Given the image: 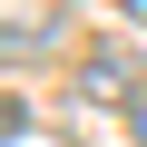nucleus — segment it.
Returning a JSON list of instances; mask_svg holds the SVG:
<instances>
[{"label":"nucleus","instance_id":"obj_1","mask_svg":"<svg viewBox=\"0 0 147 147\" xmlns=\"http://www.w3.org/2000/svg\"><path fill=\"white\" fill-rule=\"evenodd\" d=\"M79 88H88V98H137V69H127L118 49H98V59L79 69Z\"/></svg>","mask_w":147,"mask_h":147},{"label":"nucleus","instance_id":"obj_3","mask_svg":"<svg viewBox=\"0 0 147 147\" xmlns=\"http://www.w3.org/2000/svg\"><path fill=\"white\" fill-rule=\"evenodd\" d=\"M127 108H137V137H147V88H137V98H127Z\"/></svg>","mask_w":147,"mask_h":147},{"label":"nucleus","instance_id":"obj_2","mask_svg":"<svg viewBox=\"0 0 147 147\" xmlns=\"http://www.w3.org/2000/svg\"><path fill=\"white\" fill-rule=\"evenodd\" d=\"M118 20H127V30H137V39H147V0H118Z\"/></svg>","mask_w":147,"mask_h":147}]
</instances>
